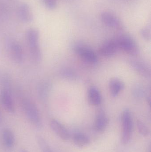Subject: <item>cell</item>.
I'll use <instances>...</instances> for the list:
<instances>
[{
    "mask_svg": "<svg viewBox=\"0 0 151 152\" xmlns=\"http://www.w3.org/2000/svg\"><path fill=\"white\" fill-rule=\"evenodd\" d=\"M88 100L91 105H99L102 101V96L98 89L95 87H91L88 92Z\"/></svg>",
    "mask_w": 151,
    "mask_h": 152,
    "instance_id": "5bb4252c",
    "label": "cell"
},
{
    "mask_svg": "<svg viewBox=\"0 0 151 152\" xmlns=\"http://www.w3.org/2000/svg\"><path fill=\"white\" fill-rule=\"evenodd\" d=\"M17 14L22 22L28 23L33 20V15L31 8L27 4L22 3L19 4L17 9Z\"/></svg>",
    "mask_w": 151,
    "mask_h": 152,
    "instance_id": "9c48e42d",
    "label": "cell"
},
{
    "mask_svg": "<svg viewBox=\"0 0 151 152\" xmlns=\"http://www.w3.org/2000/svg\"><path fill=\"white\" fill-rule=\"evenodd\" d=\"M142 37L146 41H150L151 39L150 27L146 26L143 28L141 31Z\"/></svg>",
    "mask_w": 151,
    "mask_h": 152,
    "instance_id": "44dd1931",
    "label": "cell"
},
{
    "mask_svg": "<svg viewBox=\"0 0 151 152\" xmlns=\"http://www.w3.org/2000/svg\"><path fill=\"white\" fill-rule=\"evenodd\" d=\"M20 152H28L27 150H25V149H22L20 151Z\"/></svg>",
    "mask_w": 151,
    "mask_h": 152,
    "instance_id": "484cf974",
    "label": "cell"
},
{
    "mask_svg": "<svg viewBox=\"0 0 151 152\" xmlns=\"http://www.w3.org/2000/svg\"><path fill=\"white\" fill-rule=\"evenodd\" d=\"M3 142L7 148H12L15 142V137L13 132L9 129H4L2 133Z\"/></svg>",
    "mask_w": 151,
    "mask_h": 152,
    "instance_id": "e0dca14e",
    "label": "cell"
},
{
    "mask_svg": "<svg viewBox=\"0 0 151 152\" xmlns=\"http://www.w3.org/2000/svg\"><path fill=\"white\" fill-rule=\"evenodd\" d=\"M0 101L5 110L10 113H14L16 107L10 92V89L2 88L0 93Z\"/></svg>",
    "mask_w": 151,
    "mask_h": 152,
    "instance_id": "52a82bcc",
    "label": "cell"
},
{
    "mask_svg": "<svg viewBox=\"0 0 151 152\" xmlns=\"http://www.w3.org/2000/svg\"><path fill=\"white\" fill-rule=\"evenodd\" d=\"M131 65L137 72L144 77H149L150 76V69L145 63L142 61H132Z\"/></svg>",
    "mask_w": 151,
    "mask_h": 152,
    "instance_id": "2e32d148",
    "label": "cell"
},
{
    "mask_svg": "<svg viewBox=\"0 0 151 152\" xmlns=\"http://www.w3.org/2000/svg\"><path fill=\"white\" fill-rule=\"evenodd\" d=\"M73 140L74 143L80 147L87 146L90 143V140L87 136L81 132L75 133L74 134Z\"/></svg>",
    "mask_w": 151,
    "mask_h": 152,
    "instance_id": "ac0fdd59",
    "label": "cell"
},
{
    "mask_svg": "<svg viewBox=\"0 0 151 152\" xmlns=\"http://www.w3.org/2000/svg\"><path fill=\"white\" fill-rule=\"evenodd\" d=\"M61 75L62 77L66 78H74L75 77V74L73 71L72 70L68 69H65L61 71Z\"/></svg>",
    "mask_w": 151,
    "mask_h": 152,
    "instance_id": "603a6c76",
    "label": "cell"
},
{
    "mask_svg": "<svg viewBox=\"0 0 151 152\" xmlns=\"http://www.w3.org/2000/svg\"><path fill=\"white\" fill-rule=\"evenodd\" d=\"M21 102L22 110L29 122L35 127L41 128L43 126L42 119L35 104L27 98H23Z\"/></svg>",
    "mask_w": 151,
    "mask_h": 152,
    "instance_id": "7a4b0ae2",
    "label": "cell"
},
{
    "mask_svg": "<svg viewBox=\"0 0 151 152\" xmlns=\"http://www.w3.org/2000/svg\"><path fill=\"white\" fill-rule=\"evenodd\" d=\"M7 48L12 60L17 64H21L24 61V52L22 46L17 41L13 39L8 41Z\"/></svg>",
    "mask_w": 151,
    "mask_h": 152,
    "instance_id": "5b68a950",
    "label": "cell"
},
{
    "mask_svg": "<svg viewBox=\"0 0 151 152\" xmlns=\"http://www.w3.org/2000/svg\"><path fill=\"white\" fill-rule=\"evenodd\" d=\"M109 119L104 112H98L96 116L94 123V128L97 132L102 133L105 130L108 126Z\"/></svg>",
    "mask_w": 151,
    "mask_h": 152,
    "instance_id": "7c38bea8",
    "label": "cell"
},
{
    "mask_svg": "<svg viewBox=\"0 0 151 152\" xmlns=\"http://www.w3.org/2000/svg\"><path fill=\"white\" fill-rule=\"evenodd\" d=\"M137 127L138 130L141 134L144 136H147L150 134V130L147 126L144 124L143 122L141 121L138 120L137 121Z\"/></svg>",
    "mask_w": 151,
    "mask_h": 152,
    "instance_id": "ffe728a7",
    "label": "cell"
},
{
    "mask_svg": "<svg viewBox=\"0 0 151 152\" xmlns=\"http://www.w3.org/2000/svg\"><path fill=\"white\" fill-rule=\"evenodd\" d=\"M121 142L126 145L129 142L133 132V122L132 114L129 109L123 111L121 115Z\"/></svg>",
    "mask_w": 151,
    "mask_h": 152,
    "instance_id": "3957f363",
    "label": "cell"
},
{
    "mask_svg": "<svg viewBox=\"0 0 151 152\" xmlns=\"http://www.w3.org/2000/svg\"><path fill=\"white\" fill-rule=\"evenodd\" d=\"M119 49L129 54H136L138 48L135 41L130 36L126 35L120 36L116 38Z\"/></svg>",
    "mask_w": 151,
    "mask_h": 152,
    "instance_id": "277c9868",
    "label": "cell"
},
{
    "mask_svg": "<svg viewBox=\"0 0 151 152\" xmlns=\"http://www.w3.org/2000/svg\"><path fill=\"white\" fill-rule=\"evenodd\" d=\"M45 6L51 10H54L57 5V0H42Z\"/></svg>",
    "mask_w": 151,
    "mask_h": 152,
    "instance_id": "7402d4cb",
    "label": "cell"
},
{
    "mask_svg": "<svg viewBox=\"0 0 151 152\" xmlns=\"http://www.w3.org/2000/svg\"><path fill=\"white\" fill-rule=\"evenodd\" d=\"M2 121V116L1 112L0 110V124L1 123Z\"/></svg>",
    "mask_w": 151,
    "mask_h": 152,
    "instance_id": "d4e9b609",
    "label": "cell"
},
{
    "mask_svg": "<svg viewBox=\"0 0 151 152\" xmlns=\"http://www.w3.org/2000/svg\"><path fill=\"white\" fill-rule=\"evenodd\" d=\"M26 40L31 59L35 63H39L41 61L42 52L38 30L34 28L28 29L26 33Z\"/></svg>",
    "mask_w": 151,
    "mask_h": 152,
    "instance_id": "6da1fadb",
    "label": "cell"
},
{
    "mask_svg": "<svg viewBox=\"0 0 151 152\" xmlns=\"http://www.w3.org/2000/svg\"><path fill=\"white\" fill-rule=\"evenodd\" d=\"M50 126L52 131L62 140L67 141L69 139L70 134L68 130L59 121L53 119L50 122Z\"/></svg>",
    "mask_w": 151,
    "mask_h": 152,
    "instance_id": "8fae6325",
    "label": "cell"
},
{
    "mask_svg": "<svg viewBox=\"0 0 151 152\" xmlns=\"http://www.w3.org/2000/svg\"><path fill=\"white\" fill-rule=\"evenodd\" d=\"M37 142L42 152H52L48 145L41 137H37Z\"/></svg>",
    "mask_w": 151,
    "mask_h": 152,
    "instance_id": "d6986e66",
    "label": "cell"
},
{
    "mask_svg": "<svg viewBox=\"0 0 151 152\" xmlns=\"http://www.w3.org/2000/svg\"><path fill=\"white\" fill-rule=\"evenodd\" d=\"M119 48L116 38L105 42L99 49L100 54L105 58H110L114 56Z\"/></svg>",
    "mask_w": 151,
    "mask_h": 152,
    "instance_id": "ba28073f",
    "label": "cell"
},
{
    "mask_svg": "<svg viewBox=\"0 0 151 152\" xmlns=\"http://www.w3.org/2000/svg\"><path fill=\"white\" fill-rule=\"evenodd\" d=\"M6 8L4 6L0 4V22L6 18L7 11Z\"/></svg>",
    "mask_w": 151,
    "mask_h": 152,
    "instance_id": "cb8c5ba5",
    "label": "cell"
},
{
    "mask_svg": "<svg viewBox=\"0 0 151 152\" xmlns=\"http://www.w3.org/2000/svg\"><path fill=\"white\" fill-rule=\"evenodd\" d=\"M74 50L82 59L90 63L97 62L98 57L96 53L93 50L83 45L77 44L74 45Z\"/></svg>",
    "mask_w": 151,
    "mask_h": 152,
    "instance_id": "8992f818",
    "label": "cell"
},
{
    "mask_svg": "<svg viewBox=\"0 0 151 152\" xmlns=\"http://www.w3.org/2000/svg\"><path fill=\"white\" fill-rule=\"evenodd\" d=\"M101 21L107 26L119 29L121 27L120 20L114 14L108 12H103L100 14Z\"/></svg>",
    "mask_w": 151,
    "mask_h": 152,
    "instance_id": "30bf717a",
    "label": "cell"
},
{
    "mask_svg": "<svg viewBox=\"0 0 151 152\" xmlns=\"http://www.w3.org/2000/svg\"><path fill=\"white\" fill-rule=\"evenodd\" d=\"M125 85L119 79L113 78L109 82V89L112 96L116 97L124 89Z\"/></svg>",
    "mask_w": 151,
    "mask_h": 152,
    "instance_id": "4fadbf2b",
    "label": "cell"
},
{
    "mask_svg": "<svg viewBox=\"0 0 151 152\" xmlns=\"http://www.w3.org/2000/svg\"><path fill=\"white\" fill-rule=\"evenodd\" d=\"M50 85L47 81H42L37 86V93L40 101L44 102L47 100L50 90Z\"/></svg>",
    "mask_w": 151,
    "mask_h": 152,
    "instance_id": "9a60e30c",
    "label": "cell"
}]
</instances>
